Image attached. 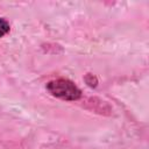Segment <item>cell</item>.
<instances>
[{
	"label": "cell",
	"instance_id": "obj_1",
	"mask_svg": "<svg viewBox=\"0 0 149 149\" xmlns=\"http://www.w3.org/2000/svg\"><path fill=\"white\" fill-rule=\"evenodd\" d=\"M47 90L51 95L66 101H74L81 97L80 88L73 81L65 78L50 80L47 84Z\"/></svg>",
	"mask_w": 149,
	"mask_h": 149
},
{
	"label": "cell",
	"instance_id": "obj_2",
	"mask_svg": "<svg viewBox=\"0 0 149 149\" xmlns=\"http://www.w3.org/2000/svg\"><path fill=\"white\" fill-rule=\"evenodd\" d=\"M9 23L7 20L5 19H0V37L5 36L8 31H9Z\"/></svg>",
	"mask_w": 149,
	"mask_h": 149
},
{
	"label": "cell",
	"instance_id": "obj_3",
	"mask_svg": "<svg viewBox=\"0 0 149 149\" xmlns=\"http://www.w3.org/2000/svg\"><path fill=\"white\" fill-rule=\"evenodd\" d=\"M85 81H86V84H87L88 86H91V87H95L97 84H98L97 78H95L93 74H91V73H87V74H86V77H85Z\"/></svg>",
	"mask_w": 149,
	"mask_h": 149
}]
</instances>
